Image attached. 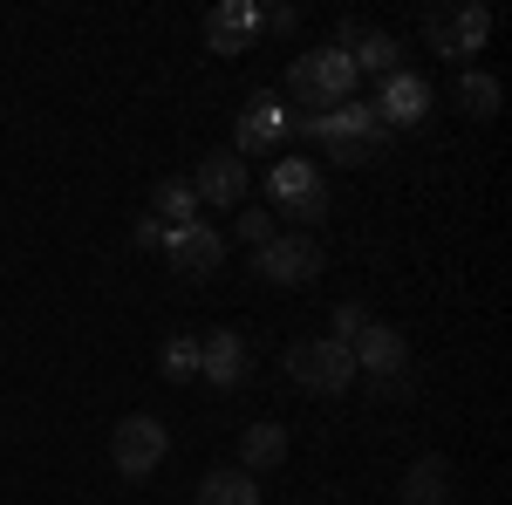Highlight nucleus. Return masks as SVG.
Masks as SVG:
<instances>
[{"label":"nucleus","mask_w":512,"mask_h":505,"mask_svg":"<svg viewBox=\"0 0 512 505\" xmlns=\"http://www.w3.org/2000/svg\"><path fill=\"white\" fill-rule=\"evenodd\" d=\"M355 62H349V48L342 41H328V48H308V55H294L287 62V96L301 103V110H335V103H349V89H355Z\"/></svg>","instance_id":"nucleus-1"},{"label":"nucleus","mask_w":512,"mask_h":505,"mask_svg":"<svg viewBox=\"0 0 512 505\" xmlns=\"http://www.w3.org/2000/svg\"><path fill=\"white\" fill-rule=\"evenodd\" d=\"M308 137H315L335 164H369V157L390 144V130H383V117H376L369 103H335V110L308 117Z\"/></svg>","instance_id":"nucleus-2"},{"label":"nucleus","mask_w":512,"mask_h":505,"mask_svg":"<svg viewBox=\"0 0 512 505\" xmlns=\"http://www.w3.org/2000/svg\"><path fill=\"white\" fill-rule=\"evenodd\" d=\"M287 376L301 389H315V396H342L355 383V355L342 342H294L287 349Z\"/></svg>","instance_id":"nucleus-3"},{"label":"nucleus","mask_w":512,"mask_h":505,"mask_svg":"<svg viewBox=\"0 0 512 505\" xmlns=\"http://www.w3.org/2000/svg\"><path fill=\"white\" fill-rule=\"evenodd\" d=\"M267 192L287 219H321L328 212V185H321V171L308 157H280L274 171H267Z\"/></svg>","instance_id":"nucleus-4"},{"label":"nucleus","mask_w":512,"mask_h":505,"mask_svg":"<svg viewBox=\"0 0 512 505\" xmlns=\"http://www.w3.org/2000/svg\"><path fill=\"white\" fill-rule=\"evenodd\" d=\"M485 35H492V14H485L478 0H465V7H437L431 21H424V41H431L437 55H451V62L478 55V48H485Z\"/></svg>","instance_id":"nucleus-5"},{"label":"nucleus","mask_w":512,"mask_h":505,"mask_svg":"<svg viewBox=\"0 0 512 505\" xmlns=\"http://www.w3.org/2000/svg\"><path fill=\"white\" fill-rule=\"evenodd\" d=\"M164 451H171V437H164L158 417H123V424L110 430V458H117L123 478H151V471L164 465Z\"/></svg>","instance_id":"nucleus-6"},{"label":"nucleus","mask_w":512,"mask_h":505,"mask_svg":"<svg viewBox=\"0 0 512 505\" xmlns=\"http://www.w3.org/2000/svg\"><path fill=\"white\" fill-rule=\"evenodd\" d=\"M260 35H267V14H260L253 0H226V7L205 14V48H212V55H246Z\"/></svg>","instance_id":"nucleus-7"},{"label":"nucleus","mask_w":512,"mask_h":505,"mask_svg":"<svg viewBox=\"0 0 512 505\" xmlns=\"http://www.w3.org/2000/svg\"><path fill=\"white\" fill-rule=\"evenodd\" d=\"M280 130H287V96H274V89H253L246 96V110H239L233 123V151H267V144H280Z\"/></svg>","instance_id":"nucleus-8"},{"label":"nucleus","mask_w":512,"mask_h":505,"mask_svg":"<svg viewBox=\"0 0 512 505\" xmlns=\"http://www.w3.org/2000/svg\"><path fill=\"white\" fill-rule=\"evenodd\" d=\"M260 273L274 280V287H308L321 273V246L308 233H294V239H267L260 246Z\"/></svg>","instance_id":"nucleus-9"},{"label":"nucleus","mask_w":512,"mask_h":505,"mask_svg":"<svg viewBox=\"0 0 512 505\" xmlns=\"http://www.w3.org/2000/svg\"><path fill=\"white\" fill-rule=\"evenodd\" d=\"M164 253H171V267H178V273H192V280H205V273H219V260H226V239L212 233L205 219H192V226L164 233Z\"/></svg>","instance_id":"nucleus-10"},{"label":"nucleus","mask_w":512,"mask_h":505,"mask_svg":"<svg viewBox=\"0 0 512 505\" xmlns=\"http://www.w3.org/2000/svg\"><path fill=\"white\" fill-rule=\"evenodd\" d=\"M369 110L383 117V130H390V123H424L431 117V82L410 76V69H396V76H383V96H376Z\"/></svg>","instance_id":"nucleus-11"},{"label":"nucleus","mask_w":512,"mask_h":505,"mask_svg":"<svg viewBox=\"0 0 512 505\" xmlns=\"http://www.w3.org/2000/svg\"><path fill=\"white\" fill-rule=\"evenodd\" d=\"M192 198H205V205H239V198H246V157H239V151H212V157H198Z\"/></svg>","instance_id":"nucleus-12"},{"label":"nucleus","mask_w":512,"mask_h":505,"mask_svg":"<svg viewBox=\"0 0 512 505\" xmlns=\"http://www.w3.org/2000/svg\"><path fill=\"white\" fill-rule=\"evenodd\" d=\"M349 355L362 362V369H369V376H376V383H383V376H403V369H410V342H403L396 328H383V321H369V328H362V335L349 342Z\"/></svg>","instance_id":"nucleus-13"},{"label":"nucleus","mask_w":512,"mask_h":505,"mask_svg":"<svg viewBox=\"0 0 512 505\" xmlns=\"http://www.w3.org/2000/svg\"><path fill=\"white\" fill-rule=\"evenodd\" d=\"M198 376L212 389H239L246 383V342H239L233 328H212L205 342H198Z\"/></svg>","instance_id":"nucleus-14"},{"label":"nucleus","mask_w":512,"mask_h":505,"mask_svg":"<svg viewBox=\"0 0 512 505\" xmlns=\"http://www.w3.org/2000/svg\"><path fill=\"white\" fill-rule=\"evenodd\" d=\"M151 219H158L164 233H178V226H192V219H198L192 178H158V192H151Z\"/></svg>","instance_id":"nucleus-15"},{"label":"nucleus","mask_w":512,"mask_h":505,"mask_svg":"<svg viewBox=\"0 0 512 505\" xmlns=\"http://www.w3.org/2000/svg\"><path fill=\"white\" fill-rule=\"evenodd\" d=\"M198 505H260V485H253V471H239V465L205 471L198 478Z\"/></svg>","instance_id":"nucleus-16"},{"label":"nucleus","mask_w":512,"mask_h":505,"mask_svg":"<svg viewBox=\"0 0 512 505\" xmlns=\"http://www.w3.org/2000/svg\"><path fill=\"white\" fill-rule=\"evenodd\" d=\"M451 499V465L444 458H417L403 471V505H444Z\"/></svg>","instance_id":"nucleus-17"},{"label":"nucleus","mask_w":512,"mask_h":505,"mask_svg":"<svg viewBox=\"0 0 512 505\" xmlns=\"http://www.w3.org/2000/svg\"><path fill=\"white\" fill-rule=\"evenodd\" d=\"M239 458H246L239 471H274L280 458H287V430L280 424H253L246 437H239Z\"/></svg>","instance_id":"nucleus-18"},{"label":"nucleus","mask_w":512,"mask_h":505,"mask_svg":"<svg viewBox=\"0 0 512 505\" xmlns=\"http://www.w3.org/2000/svg\"><path fill=\"white\" fill-rule=\"evenodd\" d=\"M342 48H349L355 76H362V69H369V76H396V55H403L390 35H355V28H349V41H342Z\"/></svg>","instance_id":"nucleus-19"},{"label":"nucleus","mask_w":512,"mask_h":505,"mask_svg":"<svg viewBox=\"0 0 512 505\" xmlns=\"http://www.w3.org/2000/svg\"><path fill=\"white\" fill-rule=\"evenodd\" d=\"M458 103H465L472 117H499V82L485 76V69H465V76H458Z\"/></svg>","instance_id":"nucleus-20"},{"label":"nucleus","mask_w":512,"mask_h":505,"mask_svg":"<svg viewBox=\"0 0 512 505\" xmlns=\"http://www.w3.org/2000/svg\"><path fill=\"white\" fill-rule=\"evenodd\" d=\"M164 376H171V383H192V376H198V335L164 342Z\"/></svg>","instance_id":"nucleus-21"},{"label":"nucleus","mask_w":512,"mask_h":505,"mask_svg":"<svg viewBox=\"0 0 512 505\" xmlns=\"http://www.w3.org/2000/svg\"><path fill=\"white\" fill-rule=\"evenodd\" d=\"M239 239H246V246H253V253H260V246H267V239H280L274 233V219H267V212H239V226H233Z\"/></svg>","instance_id":"nucleus-22"},{"label":"nucleus","mask_w":512,"mask_h":505,"mask_svg":"<svg viewBox=\"0 0 512 505\" xmlns=\"http://www.w3.org/2000/svg\"><path fill=\"white\" fill-rule=\"evenodd\" d=\"M362 328H369V314L355 308V301H342V308H335V335H328V342H342V349H349Z\"/></svg>","instance_id":"nucleus-23"},{"label":"nucleus","mask_w":512,"mask_h":505,"mask_svg":"<svg viewBox=\"0 0 512 505\" xmlns=\"http://www.w3.org/2000/svg\"><path fill=\"white\" fill-rule=\"evenodd\" d=\"M137 246H164V226H158V219H151V212L137 219Z\"/></svg>","instance_id":"nucleus-24"}]
</instances>
